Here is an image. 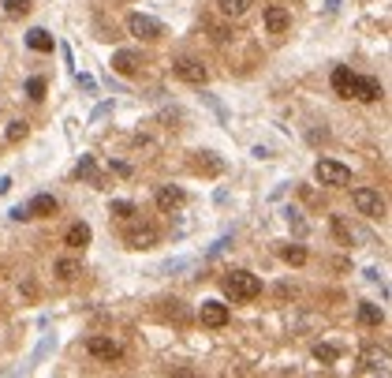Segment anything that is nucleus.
I'll return each instance as SVG.
<instances>
[{"instance_id": "obj_1", "label": "nucleus", "mask_w": 392, "mask_h": 378, "mask_svg": "<svg viewBox=\"0 0 392 378\" xmlns=\"http://www.w3.org/2000/svg\"><path fill=\"white\" fill-rule=\"evenodd\" d=\"M224 296L232 300V304H239V300H254L261 296V281L250 274V270H228L224 274Z\"/></svg>"}, {"instance_id": "obj_2", "label": "nucleus", "mask_w": 392, "mask_h": 378, "mask_svg": "<svg viewBox=\"0 0 392 378\" xmlns=\"http://www.w3.org/2000/svg\"><path fill=\"white\" fill-rule=\"evenodd\" d=\"M314 180L325 183V188H347V183H351V169L340 165V161H333V158H321L318 165H314Z\"/></svg>"}, {"instance_id": "obj_3", "label": "nucleus", "mask_w": 392, "mask_h": 378, "mask_svg": "<svg viewBox=\"0 0 392 378\" xmlns=\"http://www.w3.org/2000/svg\"><path fill=\"white\" fill-rule=\"evenodd\" d=\"M172 71H176V79L191 83V86H205V83H210V71H205V64L198 57H180L176 64H172Z\"/></svg>"}, {"instance_id": "obj_4", "label": "nucleus", "mask_w": 392, "mask_h": 378, "mask_svg": "<svg viewBox=\"0 0 392 378\" xmlns=\"http://www.w3.org/2000/svg\"><path fill=\"white\" fill-rule=\"evenodd\" d=\"M351 202H355L358 214H366V218H385V199H381V191H374V188H355Z\"/></svg>"}, {"instance_id": "obj_5", "label": "nucleus", "mask_w": 392, "mask_h": 378, "mask_svg": "<svg viewBox=\"0 0 392 378\" xmlns=\"http://www.w3.org/2000/svg\"><path fill=\"white\" fill-rule=\"evenodd\" d=\"M86 352L94 356V360H101V363H116V360H124V349L112 341V337H101V333H94V337H86Z\"/></svg>"}, {"instance_id": "obj_6", "label": "nucleus", "mask_w": 392, "mask_h": 378, "mask_svg": "<svg viewBox=\"0 0 392 378\" xmlns=\"http://www.w3.org/2000/svg\"><path fill=\"white\" fill-rule=\"evenodd\" d=\"M131 225V221H127ZM161 240V232L154 229V225H131V229L124 232V244L131 247V251H150Z\"/></svg>"}, {"instance_id": "obj_7", "label": "nucleus", "mask_w": 392, "mask_h": 378, "mask_svg": "<svg viewBox=\"0 0 392 378\" xmlns=\"http://www.w3.org/2000/svg\"><path fill=\"white\" fill-rule=\"evenodd\" d=\"M347 98H358V102H377V98H381V79H374V75H351V86H347Z\"/></svg>"}, {"instance_id": "obj_8", "label": "nucleus", "mask_w": 392, "mask_h": 378, "mask_svg": "<svg viewBox=\"0 0 392 378\" xmlns=\"http://www.w3.org/2000/svg\"><path fill=\"white\" fill-rule=\"evenodd\" d=\"M127 30H131L135 38H143V41H157L161 34H165V27H161L154 15H131V19H127Z\"/></svg>"}, {"instance_id": "obj_9", "label": "nucleus", "mask_w": 392, "mask_h": 378, "mask_svg": "<svg viewBox=\"0 0 392 378\" xmlns=\"http://www.w3.org/2000/svg\"><path fill=\"white\" fill-rule=\"evenodd\" d=\"M198 315H202V326H210V330H221V326H228V304H217V300H205Z\"/></svg>"}, {"instance_id": "obj_10", "label": "nucleus", "mask_w": 392, "mask_h": 378, "mask_svg": "<svg viewBox=\"0 0 392 378\" xmlns=\"http://www.w3.org/2000/svg\"><path fill=\"white\" fill-rule=\"evenodd\" d=\"M291 27V12L284 4H269L266 8V30L269 34H284V30Z\"/></svg>"}, {"instance_id": "obj_11", "label": "nucleus", "mask_w": 392, "mask_h": 378, "mask_svg": "<svg viewBox=\"0 0 392 378\" xmlns=\"http://www.w3.org/2000/svg\"><path fill=\"white\" fill-rule=\"evenodd\" d=\"M183 202H187V195H183V188H172V183H165V188H157V210H161V214L180 210Z\"/></svg>"}, {"instance_id": "obj_12", "label": "nucleus", "mask_w": 392, "mask_h": 378, "mask_svg": "<svg viewBox=\"0 0 392 378\" xmlns=\"http://www.w3.org/2000/svg\"><path fill=\"white\" fill-rule=\"evenodd\" d=\"M57 210H60V202L52 199V195H34V199L27 202V214H30V218H52Z\"/></svg>"}, {"instance_id": "obj_13", "label": "nucleus", "mask_w": 392, "mask_h": 378, "mask_svg": "<svg viewBox=\"0 0 392 378\" xmlns=\"http://www.w3.org/2000/svg\"><path fill=\"white\" fill-rule=\"evenodd\" d=\"M90 225H86V221H75L71 225V229L68 232H64V244H68L71 247V251H79V247H86V244H90Z\"/></svg>"}, {"instance_id": "obj_14", "label": "nucleus", "mask_w": 392, "mask_h": 378, "mask_svg": "<svg viewBox=\"0 0 392 378\" xmlns=\"http://www.w3.org/2000/svg\"><path fill=\"white\" fill-rule=\"evenodd\" d=\"M27 46L34 52H52V34H49V30H41V27H34L27 34Z\"/></svg>"}, {"instance_id": "obj_15", "label": "nucleus", "mask_w": 392, "mask_h": 378, "mask_svg": "<svg viewBox=\"0 0 392 378\" xmlns=\"http://www.w3.org/2000/svg\"><path fill=\"white\" fill-rule=\"evenodd\" d=\"M112 71H119V75H135L138 71V57H135V52H116V57H112Z\"/></svg>"}, {"instance_id": "obj_16", "label": "nucleus", "mask_w": 392, "mask_h": 378, "mask_svg": "<svg viewBox=\"0 0 392 378\" xmlns=\"http://www.w3.org/2000/svg\"><path fill=\"white\" fill-rule=\"evenodd\" d=\"M250 4H254V0H221V15H228V19H243V15L250 12Z\"/></svg>"}, {"instance_id": "obj_17", "label": "nucleus", "mask_w": 392, "mask_h": 378, "mask_svg": "<svg viewBox=\"0 0 392 378\" xmlns=\"http://www.w3.org/2000/svg\"><path fill=\"white\" fill-rule=\"evenodd\" d=\"M358 322H363V326H381V322H385V311L374 307V304H358Z\"/></svg>"}, {"instance_id": "obj_18", "label": "nucleus", "mask_w": 392, "mask_h": 378, "mask_svg": "<svg viewBox=\"0 0 392 378\" xmlns=\"http://www.w3.org/2000/svg\"><path fill=\"white\" fill-rule=\"evenodd\" d=\"M347 86H351V68L340 64V68H333V90L340 94V98H347Z\"/></svg>"}, {"instance_id": "obj_19", "label": "nucleus", "mask_w": 392, "mask_h": 378, "mask_svg": "<svg viewBox=\"0 0 392 378\" xmlns=\"http://www.w3.org/2000/svg\"><path fill=\"white\" fill-rule=\"evenodd\" d=\"M57 277L60 281H79L82 277V266L75 262V258H60V262H57Z\"/></svg>"}, {"instance_id": "obj_20", "label": "nucleus", "mask_w": 392, "mask_h": 378, "mask_svg": "<svg viewBox=\"0 0 392 378\" xmlns=\"http://www.w3.org/2000/svg\"><path fill=\"white\" fill-rule=\"evenodd\" d=\"M329 225H333V236H336V240H340V244H351V240H355L351 225H347V221L340 218V214H333V218H329Z\"/></svg>"}, {"instance_id": "obj_21", "label": "nucleus", "mask_w": 392, "mask_h": 378, "mask_svg": "<svg viewBox=\"0 0 392 378\" xmlns=\"http://www.w3.org/2000/svg\"><path fill=\"white\" fill-rule=\"evenodd\" d=\"M75 176H79V180H94L97 188H105V180L97 176V165H94V158H82V161H79V169H75Z\"/></svg>"}, {"instance_id": "obj_22", "label": "nucleus", "mask_w": 392, "mask_h": 378, "mask_svg": "<svg viewBox=\"0 0 392 378\" xmlns=\"http://www.w3.org/2000/svg\"><path fill=\"white\" fill-rule=\"evenodd\" d=\"M194 169L198 172H210V176H217V172H221V161H217L210 150H202V158H194Z\"/></svg>"}, {"instance_id": "obj_23", "label": "nucleus", "mask_w": 392, "mask_h": 378, "mask_svg": "<svg viewBox=\"0 0 392 378\" xmlns=\"http://www.w3.org/2000/svg\"><path fill=\"white\" fill-rule=\"evenodd\" d=\"M280 258L291 262V266H303V262H307V251H303L299 244H288V247H280Z\"/></svg>"}, {"instance_id": "obj_24", "label": "nucleus", "mask_w": 392, "mask_h": 378, "mask_svg": "<svg viewBox=\"0 0 392 378\" xmlns=\"http://www.w3.org/2000/svg\"><path fill=\"white\" fill-rule=\"evenodd\" d=\"M45 90H49V83L41 79V75H34V79L27 83V98L30 102H41V98H45Z\"/></svg>"}, {"instance_id": "obj_25", "label": "nucleus", "mask_w": 392, "mask_h": 378, "mask_svg": "<svg viewBox=\"0 0 392 378\" xmlns=\"http://www.w3.org/2000/svg\"><path fill=\"white\" fill-rule=\"evenodd\" d=\"M30 12V0H4V15L8 19H23Z\"/></svg>"}, {"instance_id": "obj_26", "label": "nucleus", "mask_w": 392, "mask_h": 378, "mask_svg": "<svg viewBox=\"0 0 392 378\" xmlns=\"http://www.w3.org/2000/svg\"><path fill=\"white\" fill-rule=\"evenodd\" d=\"M314 360H318V363H336V360H340V352H336L333 344H314Z\"/></svg>"}, {"instance_id": "obj_27", "label": "nucleus", "mask_w": 392, "mask_h": 378, "mask_svg": "<svg viewBox=\"0 0 392 378\" xmlns=\"http://www.w3.org/2000/svg\"><path fill=\"white\" fill-rule=\"evenodd\" d=\"M4 135H8V143H23V139H27V124L23 120H12Z\"/></svg>"}, {"instance_id": "obj_28", "label": "nucleus", "mask_w": 392, "mask_h": 378, "mask_svg": "<svg viewBox=\"0 0 392 378\" xmlns=\"http://www.w3.org/2000/svg\"><path fill=\"white\" fill-rule=\"evenodd\" d=\"M112 214L119 221H131V218H135V206H131V202H112Z\"/></svg>"}]
</instances>
